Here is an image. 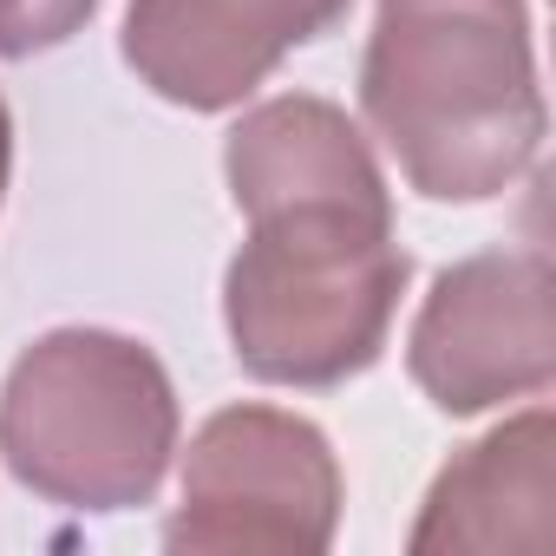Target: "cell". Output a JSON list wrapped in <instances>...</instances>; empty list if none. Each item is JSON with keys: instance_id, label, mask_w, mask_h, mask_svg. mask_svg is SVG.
Returning <instances> with one entry per match:
<instances>
[{"instance_id": "1", "label": "cell", "mask_w": 556, "mask_h": 556, "mask_svg": "<svg viewBox=\"0 0 556 556\" xmlns=\"http://www.w3.org/2000/svg\"><path fill=\"white\" fill-rule=\"evenodd\" d=\"M361 118L432 203H491L543 151L549 105L536 86L523 0H380Z\"/></svg>"}, {"instance_id": "2", "label": "cell", "mask_w": 556, "mask_h": 556, "mask_svg": "<svg viewBox=\"0 0 556 556\" xmlns=\"http://www.w3.org/2000/svg\"><path fill=\"white\" fill-rule=\"evenodd\" d=\"M249 236L223 268V328L236 367L262 387H348L393 334L413 255L393 203H282L242 216Z\"/></svg>"}, {"instance_id": "3", "label": "cell", "mask_w": 556, "mask_h": 556, "mask_svg": "<svg viewBox=\"0 0 556 556\" xmlns=\"http://www.w3.org/2000/svg\"><path fill=\"white\" fill-rule=\"evenodd\" d=\"M177 387L118 328H53L0 380V458L66 510H138L177 458Z\"/></svg>"}, {"instance_id": "4", "label": "cell", "mask_w": 556, "mask_h": 556, "mask_svg": "<svg viewBox=\"0 0 556 556\" xmlns=\"http://www.w3.org/2000/svg\"><path fill=\"white\" fill-rule=\"evenodd\" d=\"M341 458L289 406H223L184 452L164 549L177 556H315L341 530Z\"/></svg>"}, {"instance_id": "5", "label": "cell", "mask_w": 556, "mask_h": 556, "mask_svg": "<svg viewBox=\"0 0 556 556\" xmlns=\"http://www.w3.org/2000/svg\"><path fill=\"white\" fill-rule=\"evenodd\" d=\"M406 374L452 419L504 400H543L556 380L549 255L523 242L439 268L406 334Z\"/></svg>"}, {"instance_id": "6", "label": "cell", "mask_w": 556, "mask_h": 556, "mask_svg": "<svg viewBox=\"0 0 556 556\" xmlns=\"http://www.w3.org/2000/svg\"><path fill=\"white\" fill-rule=\"evenodd\" d=\"M354 0H131L125 66L164 105L229 112L295 47H315L348 21Z\"/></svg>"}, {"instance_id": "7", "label": "cell", "mask_w": 556, "mask_h": 556, "mask_svg": "<svg viewBox=\"0 0 556 556\" xmlns=\"http://www.w3.org/2000/svg\"><path fill=\"white\" fill-rule=\"evenodd\" d=\"M549 504H556V419L549 406H523L517 419L471 439L432 478L406 549L413 556L549 549L556 536Z\"/></svg>"}, {"instance_id": "8", "label": "cell", "mask_w": 556, "mask_h": 556, "mask_svg": "<svg viewBox=\"0 0 556 556\" xmlns=\"http://www.w3.org/2000/svg\"><path fill=\"white\" fill-rule=\"evenodd\" d=\"M223 177L242 216L282 203H393L387 170L361 125L315 92L249 105L223 138Z\"/></svg>"}, {"instance_id": "9", "label": "cell", "mask_w": 556, "mask_h": 556, "mask_svg": "<svg viewBox=\"0 0 556 556\" xmlns=\"http://www.w3.org/2000/svg\"><path fill=\"white\" fill-rule=\"evenodd\" d=\"M99 0H0V60H34L86 34Z\"/></svg>"}, {"instance_id": "10", "label": "cell", "mask_w": 556, "mask_h": 556, "mask_svg": "<svg viewBox=\"0 0 556 556\" xmlns=\"http://www.w3.org/2000/svg\"><path fill=\"white\" fill-rule=\"evenodd\" d=\"M8 177H14V112L0 99V203H8Z\"/></svg>"}]
</instances>
